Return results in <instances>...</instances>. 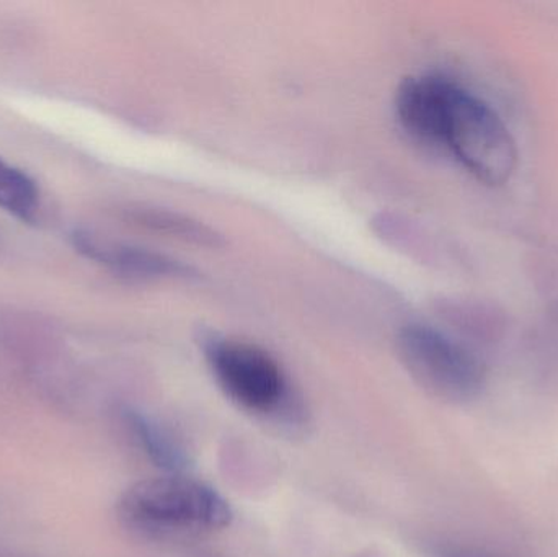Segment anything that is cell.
Instances as JSON below:
<instances>
[{
	"label": "cell",
	"mask_w": 558,
	"mask_h": 557,
	"mask_svg": "<svg viewBox=\"0 0 558 557\" xmlns=\"http://www.w3.org/2000/svg\"><path fill=\"white\" fill-rule=\"evenodd\" d=\"M429 146L451 154L478 182L505 185L513 177L518 149L497 111L442 77Z\"/></svg>",
	"instance_id": "obj_1"
},
{
	"label": "cell",
	"mask_w": 558,
	"mask_h": 557,
	"mask_svg": "<svg viewBox=\"0 0 558 557\" xmlns=\"http://www.w3.org/2000/svg\"><path fill=\"white\" fill-rule=\"evenodd\" d=\"M118 516L134 532L169 535L226 529L232 509L208 484L183 474H166L131 486L118 502Z\"/></svg>",
	"instance_id": "obj_2"
},
{
	"label": "cell",
	"mask_w": 558,
	"mask_h": 557,
	"mask_svg": "<svg viewBox=\"0 0 558 557\" xmlns=\"http://www.w3.org/2000/svg\"><path fill=\"white\" fill-rule=\"evenodd\" d=\"M397 350L410 376L435 398L462 404L484 391L487 370L477 353L435 327H403Z\"/></svg>",
	"instance_id": "obj_3"
},
{
	"label": "cell",
	"mask_w": 558,
	"mask_h": 557,
	"mask_svg": "<svg viewBox=\"0 0 558 557\" xmlns=\"http://www.w3.org/2000/svg\"><path fill=\"white\" fill-rule=\"evenodd\" d=\"M205 355L222 391L247 411L271 414L284 401V373L267 350L244 340L211 339Z\"/></svg>",
	"instance_id": "obj_4"
},
{
	"label": "cell",
	"mask_w": 558,
	"mask_h": 557,
	"mask_svg": "<svg viewBox=\"0 0 558 557\" xmlns=\"http://www.w3.org/2000/svg\"><path fill=\"white\" fill-rule=\"evenodd\" d=\"M71 242L82 257L128 280H189L196 277L195 268L169 255L108 241L84 229H75Z\"/></svg>",
	"instance_id": "obj_5"
},
{
	"label": "cell",
	"mask_w": 558,
	"mask_h": 557,
	"mask_svg": "<svg viewBox=\"0 0 558 557\" xmlns=\"http://www.w3.org/2000/svg\"><path fill=\"white\" fill-rule=\"evenodd\" d=\"M123 421L147 458L160 470L167 474H182L189 468L185 450L162 425L131 408L124 409Z\"/></svg>",
	"instance_id": "obj_6"
},
{
	"label": "cell",
	"mask_w": 558,
	"mask_h": 557,
	"mask_svg": "<svg viewBox=\"0 0 558 557\" xmlns=\"http://www.w3.org/2000/svg\"><path fill=\"white\" fill-rule=\"evenodd\" d=\"M124 218L133 221L141 228L149 229L169 238L180 239L190 244L203 245V247H219L222 245L221 235L213 231L208 226L202 225L189 216L169 209L153 208V206H133L124 209Z\"/></svg>",
	"instance_id": "obj_7"
},
{
	"label": "cell",
	"mask_w": 558,
	"mask_h": 557,
	"mask_svg": "<svg viewBox=\"0 0 558 557\" xmlns=\"http://www.w3.org/2000/svg\"><path fill=\"white\" fill-rule=\"evenodd\" d=\"M0 209L23 222H35L41 209L38 183L25 170L0 157Z\"/></svg>",
	"instance_id": "obj_8"
},
{
	"label": "cell",
	"mask_w": 558,
	"mask_h": 557,
	"mask_svg": "<svg viewBox=\"0 0 558 557\" xmlns=\"http://www.w3.org/2000/svg\"><path fill=\"white\" fill-rule=\"evenodd\" d=\"M432 557H501L488 549L477 548V546L458 545V543H441L433 546L429 552Z\"/></svg>",
	"instance_id": "obj_9"
}]
</instances>
